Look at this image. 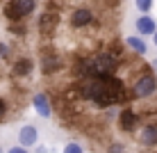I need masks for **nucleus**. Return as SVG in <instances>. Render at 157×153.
<instances>
[{
	"label": "nucleus",
	"instance_id": "1",
	"mask_svg": "<svg viewBox=\"0 0 157 153\" xmlns=\"http://www.w3.org/2000/svg\"><path fill=\"white\" fill-rule=\"evenodd\" d=\"M155 94H157V78H155V73H150V71L139 73L137 80H134V85H132V96H137V98H150Z\"/></svg>",
	"mask_w": 157,
	"mask_h": 153
},
{
	"label": "nucleus",
	"instance_id": "2",
	"mask_svg": "<svg viewBox=\"0 0 157 153\" xmlns=\"http://www.w3.org/2000/svg\"><path fill=\"white\" fill-rule=\"evenodd\" d=\"M34 9H36V0H12V2L5 5L2 14L9 21H21L25 16H30Z\"/></svg>",
	"mask_w": 157,
	"mask_h": 153
},
{
	"label": "nucleus",
	"instance_id": "3",
	"mask_svg": "<svg viewBox=\"0 0 157 153\" xmlns=\"http://www.w3.org/2000/svg\"><path fill=\"white\" fill-rule=\"evenodd\" d=\"M116 64H118V57L114 55V53H100V55H96L94 59H91L94 75H98V73H114Z\"/></svg>",
	"mask_w": 157,
	"mask_h": 153
},
{
	"label": "nucleus",
	"instance_id": "4",
	"mask_svg": "<svg viewBox=\"0 0 157 153\" xmlns=\"http://www.w3.org/2000/svg\"><path fill=\"white\" fill-rule=\"evenodd\" d=\"M57 25H59V14L52 12V9H48V12L41 14L39 23H36V30H39L41 37H52L55 30H57Z\"/></svg>",
	"mask_w": 157,
	"mask_h": 153
},
{
	"label": "nucleus",
	"instance_id": "5",
	"mask_svg": "<svg viewBox=\"0 0 157 153\" xmlns=\"http://www.w3.org/2000/svg\"><path fill=\"white\" fill-rule=\"evenodd\" d=\"M91 21H94V12H91L89 7H78V9L71 12V16H68V25H71L73 30L86 28V25H91Z\"/></svg>",
	"mask_w": 157,
	"mask_h": 153
},
{
	"label": "nucleus",
	"instance_id": "6",
	"mask_svg": "<svg viewBox=\"0 0 157 153\" xmlns=\"http://www.w3.org/2000/svg\"><path fill=\"white\" fill-rule=\"evenodd\" d=\"M137 126H139V114L134 112V110L123 107V110L118 112V128H121L123 133H132Z\"/></svg>",
	"mask_w": 157,
	"mask_h": 153
},
{
	"label": "nucleus",
	"instance_id": "7",
	"mask_svg": "<svg viewBox=\"0 0 157 153\" xmlns=\"http://www.w3.org/2000/svg\"><path fill=\"white\" fill-rule=\"evenodd\" d=\"M59 66H62V57L57 53H50V50H43L41 55V73L43 75H52L57 73Z\"/></svg>",
	"mask_w": 157,
	"mask_h": 153
},
{
	"label": "nucleus",
	"instance_id": "8",
	"mask_svg": "<svg viewBox=\"0 0 157 153\" xmlns=\"http://www.w3.org/2000/svg\"><path fill=\"white\" fill-rule=\"evenodd\" d=\"M134 28H137V32L141 37H153L155 30H157V21L150 14H141L137 21H134Z\"/></svg>",
	"mask_w": 157,
	"mask_h": 153
},
{
	"label": "nucleus",
	"instance_id": "9",
	"mask_svg": "<svg viewBox=\"0 0 157 153\" xmlns=\"http://www.w3.org/2000/svg\"><path fill=\"white\" fill-rule=\"evenodd\" d=\"M36 142H39V128L36 126H23V128L18 130V144L23 146H34Z\"/></svg>",
	"mask_w": 157,
	"mask_h": 153
},
{
	"label": "nucleus",
	"instance_id": "10",
	"mask_svg": "<svg viewBox=\"0 0 157 153\" xmlns=\"http://www.w3.org/2000/svg\"><path fill=\"white\" fill-rule=\"evenodd\" d=\"M32 105H34V110L39 112V117H43V119H48L52 114V105L48 103L46 94H34L32 96Z\"/></svg>",
	"mask_w": 157,
	"mask_h": 153
},
{
	"label": "nucleus",
	"instance_id": "11",
	"mask_svg": "<svg viewBox=\"0 0 157 153\" xmlns=\"http://www.w3.org/2000/svg\"><path fill=\"white\" fill-rule=\"evenodd\" d=\"M139 142L148 149L157 146V126H144L141 133H139Z\"/></svg>",
	"mask_w": 157,
	"mask_h": 153
},
{
	"label": "nucleus",
	"instance_id": "12",
	"mask_svg": "<svg viewBox=\"0 0 157 153\" xmlns=\"http://www.w3.org/2000/svg\"><path fill=\"white\" fill-rule=\"evenodd\" d=\"M32 71H34V64H32V59H28V57L18 59L12 66V73L16 78H28V75H32Z\"/></svg>",
	"mask_w": 157,
	"mask_h": 153
},
{
	"label": "nucleus",
	"instance_id": "13",
	"mask_svg": "<svg viewBox=\"0 0 157 153\" xmlns=\"http://www.w3.org/2000/svg\"><path fill=\"white\" fill-rule=\"evenodd\" d=\"M125 46H130L137 55H146L148 53V46H146V41L141 39V37L132 34V37H125Z\"/></svg>",
	"mask_w": 157,
	"mask_h": 153
},
{
	"label": "nucleus",
	"instance_id": "14",
	"mask_svg": "<svg viewBox=\"0 0 157 153\" xmlns=\"http://www.w3.org/2000/svg\"><path fill=\"white\" fill-rule=\"evenodd\" d=\"M134 5H137V9L141 14H148L153 9V0H134Z\"/></svg>",
	"mask_w": 157,
	"mask_h": 153
},
{
	"label": "nucleus",
	"instance_id": "15",
	"mask_svg": "<svg viewBox=\"0 0 157 153\" xmlns=\"http://www.w3.org/2000/svg\"><path fill=\"white\" fill-rule=\"evenodd\" d=\"M62 153H84V151H82V146H80V144L71 142V144H66V146H64V151H62Z\"/></svg>",
	"mask_w": 157,
	"mask_h": 153
},
{
	"label": "nucleus",
	"instance_id": "16",
	"mask_svg": "<svg viewBox=\"0 0 157 153\" xmlns=\"http://www.w3.org/2000/svg\"><path fill=\"white\" fill-rule=\"evenodd\" d=\"M5 112H7V101L0 96V119H5Z\"/></svg>",
	"mask_w": 157,
	"mask_h": 153
},
{
	"label": "nucleus",
	"instance_id": "17",
	"mask_svg": "<svg viewBox=\"0 0 157 153\" xmlns=\"http://www.w3.org/2000/svg\"><path fill=\"white\" fill-rule=\"evenodd\" d=\"M7 153H28V149H25L23 144H18V146H12V149H9Z\"/></svg>",
	"mask_w": 157,
	"mask_h": 153
},
{
	"label": "nucleus",
	"instance_id": "18",
	"mask_svg": "<svg viewBox=\"0 0 157 153\" xmlns=\"http://www.w3.org/2000/svg\"><path fill=\"white\" fill-rule=\"evenodd\" d=\"M107 153H123V146L121 144H112L109 149H107Z\"/></svg>",
	"mask_w": 157,
	"mask_h": 153
},
{
	"label": "nucleus",
	"instance_id": "19",
	"mask_svg": "<svg viewBox=\"0 0 157 153\" xmlns=\"http://www.w3.org/2000/svg\"><path fill=\"white\" fill-rule=\"evenodd\" d=\"M34 153H48V146H36Z\"/></svg>",
	"mask_w": 157,
	"mask_h": 153
},
{
	"label": "nucleus",
	"instance_id": "20",
	"mask_svg": "<svg viewBox=\"0 0 157 153\" xmlns=\"http://www.w3.org/2000/svg\"><path fill=\"white\" fill-rule=\"evenodd\" d=\"M153 43L157 46V30H155V34H153Z\"/></svg>",
	"mask_w": 157,
	"mask_h": 153
},
{
	"label": "nucleus",
	"instance_id": "21",
	"mask_svg": "<svg viewBox=\"0 0 157 153\" xmlns=\"http://www.w3.org/2000/svg\"><path fill=\"white\" fill-rule=\"evenodd\" d=\"M0 153H5V151H2V146H0Z\"/></svg>",
	"mask_w": 157,
	"mask_h": 153
}]
</instances>
